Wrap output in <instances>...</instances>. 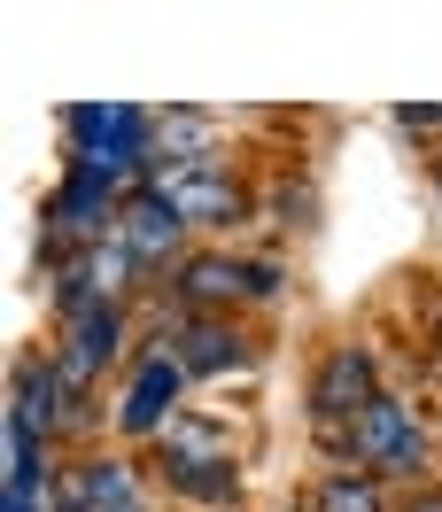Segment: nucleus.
<instances>
[{
	"instance_id": "nucleus-1",
	"label": "nucleus",
	"mask_w": 442,
	"mask_h": 512,
	"mask_svg": "<svg viewBox=\"0 0 442 512\" xmlns=\"http://www.w3.org/2000/svg\"><path fill=\"white\" fill-rule=\"evenodd\" d=\"M435 427L411 412L404 396H380L373 412L349 427V443H342V466H365V474L380 481H419L427 466H435Z\"/></svg>"
},
{
	"instance_id": "nucleus-2",
	"label": "nucleus",
	"mask_w": 442,
	"mask_h": 512,
	"mask_svg": "<svg viewBox=\"0 0 442 512\" xmlns=\"http://www.w3.org/2000/svg\"><path fill=\"white\" fill-rule=\"evenodd\" d=\"M380 396H388V388H380V373H373V350H365V342H334V350L311 365V435L342 458L349 427L373 412Z\"/></svg>"
},
{
	"instance_id": "nucleus-3",
	"label": "nucleus",
	"mask_w": 442,
	"mask_h": 512,
	"mask_svg": "<svg viewBox=\"0 0 442 512\" xmlns=\"http://www.w3.org/2000/svg\"><path fill=\"white\" fill-rule=\"evenodd\" d=\"M117 241L132 249L140 272H179L187 264V218L163 202V194H125V210H117Z\"/></svg>"
},
{
	"instance_id": "nucleus-4",
	"label": "nucleus",
	"mask_w": 442,
	"mask_h": 512,
	"mask_svg": "<svg viewBox=\"0 0 442 512\" xmlns=\"http://www.w3.org/2000/svg\"><path fill=\"white\" fill-rule=\"evenodd\" d=\"M179 396H187V365L163 350H148L140 357V373H132V388H125V404H117V427L125 435H163L171 419H179Z\"/></svg>"
},
{
	"instance_id": "nucleus-5",
	"label": "nucleus",
	"mask_w": 442,
	"mask_h": 512,
	"mask_svg": "<svg viewBox=\"0 0 442 512\" xmlns=\"http://www.w3.org/2000/svg\"><path fill=\"white\" fill-rule=\"evenodd\" d=\"M163 350L187 365V381H218V373L249 365V334L233 319H179V326H163Z\"/></svg>"
},
{
	"instance_id": "nucleus-6",
	"label": "nucleus",
	"mask_w": 442,
	"mask_h": 512,
	"mask_svg": "<svg viewBox=\"0 0 442 512\" xmlns=\"http://www.w3.org/2000/svg\"><path fill=\"white\" fill-rule=\"evenodd\" d=\"M171 295H179V319H225L241 295H249V264L241 256H187L171 272Z\"/></svg>"
},
{
	"instance_id": "nucleus-7",
	"label": "nucleus",
	"mask_w": 442,
	"mask_h": 512,
	"mask_svg": "<svg viewBox=\"0 0 442 512\" xmlns=\"http://www.w3.org/2000/svg\"><path fill=\"white\" fill-rule=\"evenodd\" d=\"M8 419L16 427H32L39 443H55L70 419V388L63 373H55V357H16V404H8Z\"/></svg>"
},
{
	"instance_id": "nucleus-8",
	"label": "nucleus",
	"mask_w": 442,
	"mask_h": 512,
	"mask_svg": "<svg viewBox=\"0 0 442 512\" xmlns=\"http://www.w3.org/2000/svg\"><path fill=\"white\" fill-rule=\"evenodd\" d=\"M55 512H148V497H140V481H132V458H86V466L63 481Z\"/></svg>"
},
{
	"instance_id": "nucleus-9",
	"label": "nucleus",
	"mask_w": 442,
	"mask_h": 512,
	"mask_svg": "<svg viewBox=\"0 0 442 512\" xmlns=\"http://www.w3.org/2000/svg\"><path fill=\"white\" fill-rule=\"evenodd\" d=\"M163 489L187 497V505H210V512L241 505V474H233V458H163Z\"/></svg>"
},
{
	"instance_id": "nucleus-10",
	"label": "nucleus",
	"mask_w": 442,
	"mask_h": 512,
	"mask_svg": "<svg viewBox=\"0 0 442 512\" xmlns=\"http://www.w3.org/2000/svg\"><path fill=\"white\" fill-rule=\"evenodd\" d=\"M311 512H388V489L365 466H326L311 481Z\"/></svg>"
},
{
	"instance_id": "nucleus-11",
	"label": "nucleus",
	"mask_w": 442,
	"mask_h": 512,
	"mask_svg": "<svg viewBox=\"0 0 442 512\" xmlns=\"http://www.w3.org/2000/svg\"><path fill=\"white\" fill-rule=\"evenodd\" d=\"M396 512H442V489H419L411 505H396Z\"/></svg>"
},
{
	"instance_id": "nucleus-12",
	"label": "nucleus",
	"mask_w": 442,
	"mask_h": 512,
	"mask_svg": "<svg viewBox=\"0 0 442 512\" xmlns=\"http://www.w3.org/2000/svg\"><path fill=\"white\" fill-rule=\"evenodd\" d=\"M435 365H442V319H435Z\"/></svg>"
},
{
	"instance_id": "nucleus-13",
	"label": "nucleus",
	"mask_w": 442,
	"mask_h": 512,
	"mask_svg": "<svg viewBox=\"0 0 442 512\" xmlns=\"http://www.w3.org/2000/svg\"><path fill=\"white\" fill-rule=\"evenodd\" d=\"M435 187H442V148H435Z\"/></svg>"
},
{
	"instance_id": "nucleus-14",
	"label": "nucleus",
	"mask_w": 442,
	"mask_h": 512,
	"mask_svg": "<svg viewBox=\"0 0 442 512\" xmlns=\"http://www.w3.org/2000/svg\"><path fill=\"white\" fill-rule=\"evenodd\" d=\"M435 435H442V412H435Z\"/></svg>"
}]
</instances>
